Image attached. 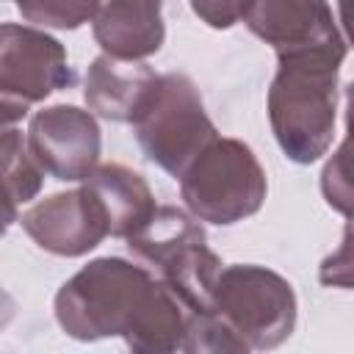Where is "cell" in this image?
I'll return each instance as SVG.
<instances>
[{
	"label": "cell",
	"mask_w": 354,
	"mask_h": 354,
	"mask_svg": "<svg viewBox=\"0 0 354 354\" xmlns=\"http://www.w3.org/2000/svg\"><path fill=\"white\" fill-rule=\"evenodd\" d=\"M213 313L246 348H277L296 329V293L266 266H227L213 285Z\"/></svg>",
	"instance_id": "cell-6"
},
{
	"label": "cell",
	"mask_w": 354,
	"mask_h": 354,
	"mask_svg": "<svg viewBox=\"0 0 354 354\" xmlns=\"http://www.w3.org/2000/svg\"><path fill=\"white\" fill-rule=\"evenodd\" d=\"M188 315L149 268L122 257L91 260L55 293V321L69 337H122L138 354L183 351Z\"/></svg>",
	"instance_id": "cell-1"
},
{
	"label": "cell",
	"mask_w": 354,
	"mask_h": 354,
	"mask_svg": "<svg viewBox=\"0 0 354 354\" xmlns=\"http://www.w3.org/2000/svg\"><path fill=\"white\" fill-rule=\"evenodd\" d=\"M163 0H105L94 14V39L111 58L144 61L166 39Z\"/></svg>",
	"instance_id": "cell-11"
},
{
	"label": "cell",
	"mask_w": 354,
	"mask_h": 354,
	"mask_svg": "<svg viewBox=\"0 0 354 354\" xmlns=\"http://www.w3.org/2000/svg\"><path fill=\"white\" fill-rule=\"evenodd\" d=\"M124 241L127 249L188 307V313H213V285L221 260L207 246L205 230L194 216L171 205H158Z\"/></svg>",
	"instance_id": "cell-3"
},
{
	"label": "cell",
	"mask_w": 354,
	"mask_h": 354,
	"mask_svg": "<svg viewBox=\"0 0 354 354\" xmlns=\"http://www.w3.org/2000/svg\"><path fill=\"white\" fill-rule=\"evenodd\" d=\"M17 221V202L14 196L0 185V238L8 232V227Z\"/></svg>",
	"instance_id": "cell-17"
},
{
	"label": "cell",
	"mask_w": 354,
	"mask_h": 354,
	"mask_svg": "<svg viewBox=\"0 0 354 354\" xmlns=\"http://www.w3.org/2000/svg\"><path fill=\"white\" fill-rule=\"evenodd\" d=\"M158 75L144 61H124L111 55H97L86 72V105L102 119L111 122H136L147 105Z\"/></svg>",
	"instance_id": "cell-12"
},
{
	"label": "cell",
	"mask_w": 354,
	"mask_h": 354,
	"mask_svg": "<svg viewBox=\"0 0 354 354\" xmlns=\"http://www.w3.org/2000/svg\"><path fill=\"white\" fill-rule=\"evenodd\" d=\"M14 313H17V301L11 299V293H6V290L0 288V332L11 324Z\"/></svg>",
	"instance_id": "cell-18"
},
{
	"label": "cell",
	"mask_w": 354,
	"mask_h": 354,
	"mask_svg": "<svg viewBox=\"0 0 354 354\" xmlns=\"http://www.w3.org/2000/svg\"><path fill=\"white\" fill-rule=\"evenodd\" d=\"M102 0H14L25 22L55 30H75L94 19Z\"/></svg>",
	"instance_id": "cell-15"
},
{
	"label": "cell",
	"mask_w": 354,
	"mask_h": 354,
	"mask_svg": "<svg viewBox=\"0 0 354 354\" xmlns=\"http://www.w3.org/2000/svg\"><path fill=\"white\" fill-rule=\"evenodd\" d=\"M180 196L196 221L216 227L254 216L266 202V171L249 144L216 136L177 177Z\"/></svg>",
	"instance_id": "cell-4"
},
{
	"label": "cell",
	"mask_w": 354,
	"mask_h": 354,
	"mask_svg": "<svg viewBox=\"0 0 354 354\" xmlns=\"http://www.w3.org/2000/svg\"><path fill=\"white\" fill-rule=\"evenodd\" d=\"M19 221L36 246L58 257H83L108 238L105 213L83 185L36 202Z\"/></svg>",
	"instance_id": "cell-10"
},
{
	"label": "cell",
	"mask_w": 354,
	"mask_h": 354,
	"mask_svg": "<svg viewBox=\"0 0 354 354\" xmlns=\"http://www.w3.org/2000/svg\"><path fill=\"white\" fill-rule=\"evenodd\" d=\"M241 19L277 55L307 50L346 55V39L326 0H243Z\"/></svg>",
	"instance_id": "cell-9"
},
{
	"label": "cell",
	"mask_w": 354,
	"mask_h": 354,
	"mask_svg": "<svg viewBox=\"0 0 354 354\" xmlns=\"http://www.w3.org/2000/svg\"><path fill=\"white\" fill-rule=\"evenodd\" d=\"M188 3H191L194 14L216 30H227L235 22H241L243 0H188Z\"/></svg>",
	"instance_id": "cell-16"
},
{
	"label": "cell",
	"mask_w": 354,
	"mask_h": 354,
	"mask_svg": "<svg viewBox=\"0 0 354 354\" xmlns=\"http://www.w3.org/2000/svg\"><path fill=\"white\" fill-rule=\"evenodd\" d=\"M279 66L268 88V122L288 160L315 163L335 141L337 75L343 53L307 50L277 55Z\"/></svg>",
	"instance_id": "cell-2"
},
{
	"label": "cell",
	"mask_w": 354,
	"mask_h": 354,
	"mask_svg": "<svg viewBox=\"0 0 354 354\" xmlns=\"http://www.w3.org/2000/svg\"><path fill=\"white\" fill-rule=\"evenodd\" d=\"M133 127L147 160L169 171L174 180L218 136L205 113L199 88L180 72L158 75V83Z\"/></svg>",
	"instance_id": "cell-5"
},
{
	"label": "cell",
	"mask_w": 354,
	"mask_h": 354,
	"mask_svg": "<svg viewBox=\"0 0 354 354\" xmlns=\"http://www.w3.org/2000/svg\"><path fill=\"white\" fill-rule=\"evenodd\" d=\"M44 171L28 152V141L17 122L0 113V185L14 196V202H30L41 191Z\"/></svg>",
	"instance_id": "cell-14"
},
{
	"label": "cell",
	"mask_w": 354,
	"mask_h": 354,
	"mask_svg": "<svg viewBox=\"0 0 354 354\" xmlns=\"http://www.w3.org/2000/svg\"><path fill=\"white\" fill-rule=\"evenodd\" d=\"M80 183L102 207L113 238L133 235L158 207L147 180L122 163H97Z\"/></svg>",
	"instance_id": "cell-13"
},
{
	"label": "cell",
	"mask_w": 354,
	"mask_h": 354,
	"mask_svg": "<svg viewBox=\"0 0 354 354\" xmlns=\"http://www.w3.org/2000/svg\"><path fill=\"white\" fill-rule=\"evenodd\" d=\"M72 83L75 72L55 36L33 25H0V113L6 119L22 122L30 105Z\"/></svg>",
	"instance_id": "cell-7"
},
{
	"label": "cell",
	"mask_w": 354,
	"mask_h": 354,
	"mask_svg": "<svg viewBox=\"0 0 354 354\" xmlns=\"http://www.w3.org/2000/svg\"><path fill=\"white\" fill-rule=\"evenodd\" d=\"M25 141L36 166L61 183H77L100 163V124L77 105H50L33 113Z\"/></svg>",
	"instance_id": "cell-8"
}]
</instances>
